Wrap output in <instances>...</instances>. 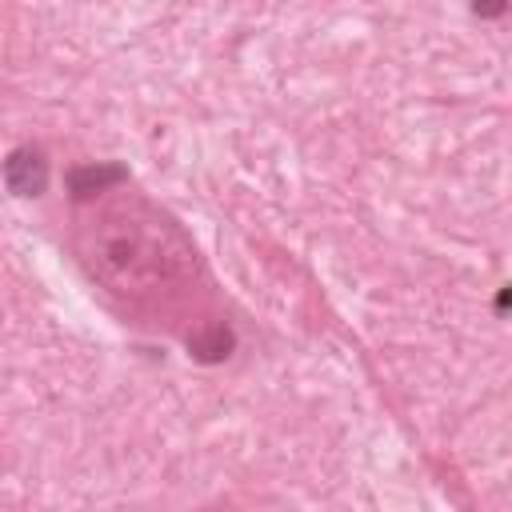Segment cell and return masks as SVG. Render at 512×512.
<instances>
[{
	"label": "cell",
	"mask_w": 512,
	"mask_h": 512,
	"mask_svg": "<svg viewBox=\"0 0 512 512\" xmlns=\"http://www.w3.org/2000/svg\"><path fill=\"white\" fill-rule=\"evenodd\" d=\"M4 184L12 196H40L48 188V160L36 144H20L4 160Z\"/></svg>",
	"instance_id": "1"
},
{
	"label": "cell",
	"mask_w": 512,
	"mask_h": 512,
	"mask_svg": "<svg viewBox=\"0 0 512 512\" xmlns=\"http://www.w3.org/2000/svg\"><path fill=\"white\" fill-rule=\"evenodd\" d=\"M128 172L120 168V164H104V168H96V164H88V168H76L72 172V192L76 196H92V192H104L108 184H116V180H124Z\"/></svg>",
	"instance_id": "2"
},
{
	"label": "cell",
	"mask_w": 512,
	"mask_h": 512,
	"mask_svg": "<svg viewBox=\"0 0 512 512\" xmlns=\"http://www.w3.org/2000/svg\"><path fill=\"white\" fill-rule=\"evenodd\" d=\"M188 348L200 356V360H220V356H228V348H232V336H228V328H212L208 336H188Z\"/></svg>",
	"instance_id": "3"
},
{
	"label": "cell",
	"mask_w": 512,
	"mask_h": 512,
	"mask_svg": "<svg viewBox=\"0 0 512 512\" xmlns=\"http://www.w3.org/2000/svg\"><path fill=\"white\" fill-rule=\"evenodd\" d=\"M512 8V0H472V12L480 16V20H496V16H504Z\"/></svg>",
	"instance_id": "4"
}]
</instances>
